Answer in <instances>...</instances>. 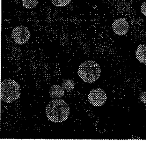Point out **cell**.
Listing matches in <instances>:
<instances>
[{
	"instance_id": "cell-4",
	"label": "cell",
	"mask_w": 146,
	"mask_h": 143,
	"mask_svg": "<svg viewBox=\"0 0 146 143\" xmlns=\"http://www.w3.org/2000/svg\"><path fill=\"white\" fill-rule=\"evenodd\" d=\"M106 92L101 88L92 90L88 95L89 102L94 106H101L106 103L107 100Z\"/></svg>"
},
{
	"instance_id": "cell-2",
	"label": "cell",
	"mask_w": 146,
	"mask_h": 143,
	"mask_svg": "<svg viewBox=\"0 0 146 143\" xmlns=\"http://www.w3.org/2000/svg\"><path fill=\"white\" fill-rule=\"evenodd\" d=\"M101 70L98 64L93 61H86L80 65L78 71L79 77L84 82L92 83L101 76Z\"/></svg>"
},
{
	"instance_id": "cell-3",
	"label": "cell",
	"mask_w": 146,
	"mask_h": 143,
	"mask_svg": "<svg viewBox=\"0 0 146 143\" xmlns=\"http://www.w3.org/2000/svg\"><path fill=\"white\" fill-rule=\"evenodd\" d=\"M20 88L18 83L14 80H5L1 84V98L8 103L15 101L20 97Z\"/></svg>"
},
{
	"instance_id": "cell-5",
	"label": "cell",
	"mask_w": 146,
	"mask_h": 143,
	"mask_svg": "<svg viewBox=\"0 0 146 143\" xmlns=\"http://www.w3.org/2000/svg\"><path fill=\"white\" fill-rule=\"evenodd\" d=\"M12 36L16 43L23 44L27 43L30 39L31 33L28 28L25 26H19L13 30Z\"/></svg>"
},
{
	"instance_id": "cell-9",
	"label": "cell",
	"mask_w": 146,
	"mask_h": 143,
	"mask_svg": "<svg viewBox=\"0 0 146 143\" xmlns=\"http://www.w3.org/2000/svg\"><path fill=\"white\" fill-rule=\"evenodd\" d=\"M22 3L24 8L31 9L36 7L38 0H22Z\"/></svg>"
},
{
	"instance_id": "cell-8",
	"label": "cell",
	"mask_w": 146,
	"mask_h": 143,
	"mask_svg": "<svg viewBox=\"0 0 146 143\" xmlns=\"http://www.w3.org/2000/svg\"><path fill=\"white\" fill-rule=\"evenodd\" d=\"M136 56L140 62L146 64V44L139 46L136 52Z\"/></svg>"
},
{
	"instance_id": "cell-6",
	"label": "cell",
	"mask_w": 146,
	"mask_h": 143,
	"mask_svg": "<svg viewBox=\"0 0 146 143\" xmlns=\"http://www.w3.org/2000/svg\"><path fill=\"white\" fill-rule=\"evenodd\" d=\"M112 28L116 34L123 36L126 34L129 31V25L125 19L119 18L114 21L112 24Z\"/></svg>"
},
{
	"instance_id": "cell-11",
	"label": "cell",
	"mask_w": 146,
	"mask_h": 143,
	"mask_svg": "<svg viewBox=\"0 0 146 143\" xmlns=\"http://www.w3.org/2000/svg\"><path fill=\"white\" fill-rule=\"evenodd\" d=\"M141 11L146 16V1L144 2L141 6Z\"/></svg>"
},
{
	"instance_id": "cell-1",
	"label": "cell",
	"mask_w": 146,
	"mask_h": 143,
	"mask_svg": "<svg viewBox=\"0 0 146 143\" xmlns=\"http://www.w3.org/2000/svg\"><path fill=\"white\" fill-rule=\"evenodd\" d=\"M46 113L50 120L55 123H60L68 118L70 108L63 100L55 99L50 101L46 105Z\"/></svg>"
},
{
	"instance_id": "cell-7",
	"label": "cell",
	"mask_w": 146,
	"mask_h": 143,
	"mask_svg": "<svg viewBox=\"0 0 146 143\" xmlns=\"http://www.w3.org/2000/svg\"><path fill=\"white\" fill-rule=\"evenodd\" d=\"M49 95L54 99H60L64 95V90L59 85H54L51 87Z\"/></svg>"
},
{
	"instance_id": "cell-10",
	"label": "cell",
	"mask_w": 146,
	"mask_h": 143,
	"mask_svg": "<svg viewBox=\"0 0 146 143\" xmlns=\"http://www.w3.org/2000/svg\"><path fill=\"white\" fill-rule=\"evenodd\" d=\"M51 1L56 7H64L69 4L71 0H51Z\"/></svg>"
}]
</instances>
